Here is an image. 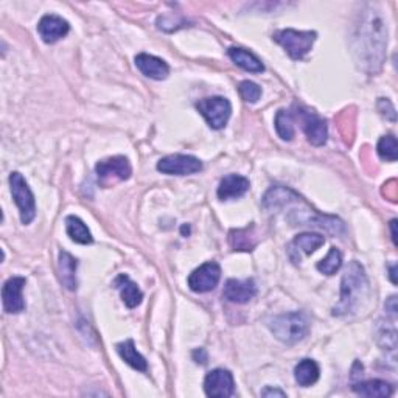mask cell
I'll use <instances>...</instances> for the list:
<instances>
[{
	"label": "cell",
	"instance_id": "cell-1",
	"mask_svg": "<svg viewBox=\"0 0 398 398\" xmlns=\"http://www.w3.org/2000/svg\"><path fill=\"white\" fill-rule=\"evenodd\" d=\"M355 41V53L363 69L368 73H378L385 63L387 47V27L383 20L380 11L375 6H367L361 11Z\"/></svg>",
	"mask_w": 398,
	"mask_h": 398
},
{
	"label": "cell",
	"instance_id": "cell-2",
	"mask_svg": "<svg viewBox=\"0 0 398 398\" xmlns=\"http://www.w3.org/2000/svg\"><path fill=\"white\" fill-rule=\"evenodd\" d=\"M371 294V285L363 264L350 262L341 280V297L333 308V316H349L364 305Z\"/></svg>",
	"mask_w": 398,
	"mask_h": 398
},
{
	"label": "cell",
	"instance_id": "cell-3",
	"mask_svg": "<svg viewBox=\"0 0 398 398\" xmlns=\"http://www.w3.org/2000/svg\"><path fill=\"white\" fill-rule=\"evenodd\" d=\"M269 330L283 344H297L309 333V322L304 313H286L269 321Z\"/></svg>",
	"mask_w": 398,
	"mask_h": 398
},
{
	"label": "cell",
	"instance_id": "cell-4",
	"mask_svg": "<svg viewBox=\"0 0 398 398\" xmlns=\"http://www.w3.org/2000/svg\"><path fill=\"white\" fill-rule=\"evenodd\" d=\"M316 38H318L316 32H299L293 30V28H286V30H280L272 34V39L280 44L294 61L304 60L305 55L312 50Z\"/></svg>",
	"mask_w": 398,
	"mask_h": 398
},
{
	"label": "cell",
	"instance_id": "cell-5",
	"mask_svg": "<svg viewBox=\"0 0 398 398\" xmlns=\"http://www.w3.org/2000/svg\"><path fill=\"white\" fill-rule=\"evenodd\" d=\"M10 188L14 203L19 209L22 224H30L36 217V201L33 191L19 172H13L10 174Z\"/></svg>",
	"mask_w": 398,
	"mask_h": 398
},
{
	"label": "cell",
	"instance_id": "cell-6",
	"mask_svg": "<svg viewBox=\"0 0 398 398\" xmlns=\"http://www.w3.org/2000/svg\"><path fill=\"white\" fill-rule=\"evenodd\" d=\"M196 109L212 129H223L232 114L231 101L224 97H209L199 100L196 103Z\"/></svg>",
	"mask_w": 398,
	"mask_h": 398
},
{
	"label": "cell",
	"instance_id": "cell-7",
	"mask_svg": "<svg viewBox=\"0 0 398 398\" xmlns=\"http://www.w3.org/2000/svg\"><path fill=\"white\" fill-rule=\"evenodd\" d=\"M294 110H296V117L300 122V127L304 129L308 142L314 146H322L326 145L327 137H328V128L327 122L322 119L313 110H309L300 105H294Z\"/></svg>",
	"mask_w": 398,
	"mask_h": 398
},
{
	"label": "cell",
	"instance_id": "cell-8",
	"mask_svg": "<svg viewBox=\"0 0 398 398\" xmlns=\"http://www.w3.org/2000/svg\"><path fill=\"white\" fill-rule=\"evenodd\" d=\"M158 169L164 174L188 176L199 173L203 169V162L188 154H173L158 162Z\"/></svg>",
	"mask_w": 398,
	"mask_h": 398
},
{
	"label": "cell",
	"instance_id": "cell-9",
	"mask_svg": "<svg viewBox=\"0 0 398 398\" xmlns=\"http://www.w3.org/2000/svg\"><path fill=\"white\" fill-rule=\"evenodd\" d=\"M221 278V268L215 262H207L188 276V286L195 293H209L215 290Z\"/></svg>",
	"mask_w": 398,
	"mask_h": 398
},
{
	"label": "cell",
	"instance_id": "cell-10",
	"mask_svg": "<svg viewBox=\"0 0 398 398\" xmlns=\"http://www.w3.org/2000/svg\"><path fill=\"white\" fill-rule=\"evenodd\" d=\"M95 173L98 176L101 184H108L110 181H127L131 178L132 168L129 160L124 156H114L105 160H100L95 167Z\"/></svg>",
	"mask_w": 398,
	"mask_h": 398
},
{
	"label": "cell",
	"instance_id": "cell-11",
	"mask_svg": "<svg viewBox=\"0 0 398 398\" xmlns=\"http://www.w3.org/2000/svg\"><path fill=\"white\" fill-rule=\"evenodd\" d=\"M205 395L213 398H227L235 392V381L232 373L226 368H215L207 373L204 380Z\"/></svg>",
	"mask_w": 398,
	"mask_h": 398
},
{
	"label": "cell",
	"instance_id": "cell-12",
	"mask_svg": "<svg viewBox=\"0 0 398 398\" xmlns=\"http://www.w3.org/2000/svg\"><path fill=\"white\" fill-rule=\"evenodd\" d=\"M27 283L25 277H11L5 282L2 288V304L5 313L18 314L25 309V300L22 297V291Z\"/></svg>",
	"mask_w": 398,
	"mask_h": 398
},
{
	"label": "cell",
	"instance_id": "cell-13",
	"mask_svg": "<svg viewBox=\"0 0 398 398\" xmlns=\"http://www.w3.org/2000/svg\"><path fill=\"white\" fill-rule=\"evenodd\" d=\"M69 32H70L69 22L60 16H56V14H47V16H44L38 24V33L46 44L58 42L60 39H63L64 36H68Z\"/></svg>",
	"mask_w": 398,
	"mask_h": 398
},
{
	"label": "cell",
	"instance_id": "cell-14",
	"mask_svg": "<svg viewBox=\"0 0 398 398\" xmlns=\"http://www.w3.org/2000/svg\"><path fill=\"white\" fill-rule=\"evenodd\" d=\"M257 294V286L254 280H237L231 278L224 285L223 297L232 304H246L250 299H254Z\"/></svg>",
	"mask_w": 398,
	"mask_h": 398
},
{
	"label": "cell",
	"instance_id": "cell-15",
	"mask_svg": "<svg viewBox=\"0 0 398 398\" xmlns=\"http://www.w3.org/2000/svg\"><path fill=\"white\" fill-rule=\"evenodd\" d=\"M136 65L145 77H148L151 79L160 81L165 79L169 75L168 64L164 60H160V58L148 53H139L136 56Z\"/></svg>",
	"mask_w": 398,
	"mask_h": 398
},
{
	"label": "cell",
	"instance_id": "cell-16",
	"mask_svg": "<svg viewBox=\"0 0 398 398\" xmlns=\"http://www.w3.org/2000/svg\"><path fill=\"white\" fill-rule=\"evenodd\" d=\"M250 182L245 176L240 174H229L219 182L218 187V198L221 201H229V199H237L248 193Z\"/></svg>",
	"mask_w": 398,
	"mask_h": 398
},
{
	"label": "cell",
	"instance_id": "cell-17",
	"mask_svg": "<svg viewBox=\"0 0 398 398\" xmlns=\"http://www.w3.org/2000/svg\"><path fill=\"white\" fill-rule=\"evenodd\" d=\"M300 196L296 191L286 187H272L263 196V207L267 210H278L286 205H291L299 201Z\"/></svg>",
	"mask_w": 398,
	"mask_h": 398
},
{
	"label": "cell",
	"instance_id": "cell-18",
	"mask_svg": "<svg viewBox=\"0 0 398 398\" xmlns=\"http://www.w3.org/2000/svg\"><path fill=\"white\" fill-rule=\"evenodd\" d=\"M77 268L78 262L75 257L65 252V250H61L60 257H58V274H60V282L69 291H75L78 286Z\"/></svg>",
	"mask_w": 398,
	"mask_h": 398
},
{
	"label": "cell",
	"instance_id": "cell-19",
	"mask_svg": "<svg viewBox=\"0 0 398 398\" xmlns=\"http://www.w3.org/2000/svg\"><path fill=\"white\" fill-rule=\"evenodd\" d=\"M114 286L120 291L122 300L124 302V305L128 308H136L137 305L142 304L143 293L140 291L137 283L132 282V280L127 274H120L114 280Z\"/></svg>",
	"mask_w": 398,
	"mask_h": 398
},
{
	"label": "cell",
	"instance_id": "cell-20",
	"mask_svg": "<svg viewBox=\"0 0 398 398\" xmlns=\"http://www.w3.org/2000/svg\"><path fill=\"white\" fill-rule=\"evenodd\" d=\"M353 392L361 395V397H368V398H386L390 397L394 392L392 385L383 381V380H368V381H361L357 385L352 386Z\"/></svg>",
	"mask_w": 398,
	"mask_h": 398
},
{
	"label": "cell",
	"instance_id": "cell-21",
	"mask_svg": "<svg viewBox=\"0 0 398 398\" xmlns=\"http://www.w3.org/2000/svg\"><path fill=\"white\" fill-rule=\"evenodd\" d=\"M227 55H229L231 60L243 70L252 73H262L264 70L263 63L252 53V51H249L246 49L231 47L227 50Z\"/></svg>",
	"mask_w": 398,
	"mask_h": 398
},
{
	"label": "cell",
	"instance_id": "cell-22",
	"mask_svg": "<svg viewBox=\"0 0 398 398\" xmlns=\"http://www.w3.org/2000/svg\"><path fill=\"white\" fill-rule=\"evenodd\" d=\"M117 352H119V355L124 363L131 366L132 368H136V371L139 372L148 371V363H146V359L137 352L132 339H128V341L117 344Z\"/></svg>",
	"mask_w": 398,
	"mask_h": 398
},
{
	"label": "cell",
	"instance_id": "cell-23",
	"mask_svg": "<svg viewBox=\"0 0 398 398\" xmlns=\"http://www.w3.org/2000/svg\"><path fill=\"white\" fill-rule=\"evenodd\" d=\"M65 232H68L70 240L78 243V245H92L94 243L89 227L84 224L83 219L75 215L65 218Z\"/></svg>",
	"mask_w": 398,
	"mask_h": 398
},
{
	"label": "cell",
	"instance_id": "cell-24",
	"mask_svg": "<svg viewBox=\"0 0 398 398\" xmlns=\"http://www.w3.org/2000/svg\"><path fill=\"white\" fill-rule=\"evenodd\" d=\"M319 366L313 359H302L300 363L294 367V378L299 383V386L308 387L313 386L319 380Z\"/></svg>",
	"mask_w": 398,
	"mask_h": 398
},
{
	"label": "cell",
	"instance_id": "cell-25",
	"mask_svg": "<svg viewBox=\"0 0 398 398\" xmlns=\"http://www.w3.org/2000/svg\"><path fill=\"white\" fill-rule=\"evenodd\" d=\"M229 243L233 250H245V252H250L257 245L255 237L252 233V227L248 229H238L232 231L229 233Z\"/></svg>",
	"mask_w": 398,
	"mask_h": 398
},
{
	"label": "cell",
	"instance_id": "cell-26",
	"mask_svg": "<svg viewBox=\"0 0 398 398\" xmlns=\"http://www.w3.org/2000/svg\"><path fill=\"white\" fill-rule=\"evenodd\" d=\"M276 131L278 137L282 140H286V142H290L293 140L294 134H296V131H294V119H293V114L290 110H285V109H280L277 115H276Z\"/></svg>",
	"mask_w": 398,
	"mask_h": 398
},
{
	"label": "cell",
	"instance_id": "cell-27",
	"mask_svg": "<svg viewBox=\"0 0 398 398\" xmlns=\"http://www.w3.org/2000/svg\"><path fill=\"white\" fill-rule=\"evenodd\" d=\"M323 243H326V238L323 235L319 233H299L296 238L293 240V246H296L297 249H300L302 252H305L307 255L313 254L318 250Z\"/></svg>",
	"mask_w": 398,
	"mask_h": 398
},
{
	"label": "cell",
	"instance_id": "cell-28",
	"mask_svg": "<svg viewBox=\"0 0 398 398\" xmlns=\"http://www.w3.org/2000/svg\"><path fill=\"white\" fill-rule=\"evenodd\" d=\"M342 267V254L341 250L338 248H331L330 252L327 254V257L323 260H321L318 263V271H321L322 274L326 276H333L339 271V268Z\"/></svg>",
	"mask_w": 398,
	"mask_h": 398
},
{
	"label": "cell",
	"instance_id": "cell-29",
	"mask_svg": "<svg viewBox=\"0 0 398 398\" xmlns=\"http://www.w3.org/2000/svg\"><path fill=\"white\" fill-rule=\"evenodd\" d=\"M378 156L383 160L395 162L398 158V146H397V139L394 136H385L380 139L378 146H377Z\"/></svg>",
	"mask_w": 398,
	"mask_h": 398
},
{
	"label": "cell",
	"instance_id": "cell-30",
	"mask_svg": "<svg viewBox=\"0 0 398 398\" xmlns=\"http://www.w3.org/2000/svg\"><path fill=\"white\" fill-rule=\"evenodd\" d=\"M238 92H240V97L248 101V103H257L262 97V87L254 83V81H243L238 86Z\"/></svg>",
	"mask_w": 398,
	"mask_h": 398
},
{
	"label": "cell",
	"instance_id": "cell-31",
	"mask_svg": "<svg viewBox=\"0 0 398 398\" xmlns=\"http://www.w3.org/2000/svg\"><path fill=\"white\" fill-rule=\"evenodd\" d=\"M378 110H380L383 117H386L387 120H390V122L397 120L395 108H394L392 103H390L387 98H380L378 100Z\"/></svg>",
	"mask_w": 398,
	"mask_h": 398
},
{
	"label": "cell",
	"instance_id": "cell-32",
	"mask_svg": "<svg viewBox=\"0 0 398 398\" xmlns=\"http://www.w3.org/2000/svg\"><path fill=\"white\" fill-rule=\"evenodd\" d=\"M193 359L196 361V363L205 364V363H207V353H205L204 349H196L193 352Z\"/></svg>",
	"mask_w": 398,
	"mask_h": 398
},
{
	"label": "cell",
	"instance_id": "cell-33",
	"mask_svg": "<svg viewBox=\"0 0 398 398\" xmlns=\"http://www.w3.org/2000/svg\"><path fill=\"white\" fill-rule=\"evenodd\" d=\"M385 308H386V312H387L389 314H392L394 318H395V314H397V297H395V296L389 297L387 302H386Z\"/></svg>",
	"mask_w": 398,
	"mask_h": 398
},
{
	"label": "cell",
	"instance_id": "cell-34",
	"mask_svg": "<svg viewBox=\"0 0 398 398\" xmlns=\"http://www.w3.org/2000/svg\"><path fill=\"white\" fill-rule=\"evenodd\" d=\"M262 395L263 397H272V395H277V397H286V394L283 390L280 389H272V387H267L264 390H262Z\"/></svg>",
	"mask_w": 398,
	"mask_h": 398
},
{
	"label": "cell",
	"instance_id": "cell-35",
	"mask_svg": "<svg viewBox=\"0 0 398 398\" xmlns=\"http://www.w3.org/2000/svg\"><path fill=\"white\" fill-rule=\"evenodd\" d=\"M390 232H392V241H394V245L397 246V245H398V241H397V219L390 221Z\"/></svg>",
	"mask_w": 398,
	"mask_h": 398
},
{
	"label": "cell",
	"instance_id": "cell-36",
	"mask_svg": "<svg viewBox=\"0 0 398 398\" xmlns=\"http://www.w3.org/2000/svg\"><path fill=\"white\" fill-rule=\"evenodd\" d=\"M395 268H397V264H392V267H390V274H389V277H390V282H392L394 285H397V278H395Z\"/></svg>",
	"mask_w": 398,
	"mask_h": 398
},
{
	"label": "cell",
	"instance_id": "cell-37",
	"mask_svg": "<svg viewBox=\"0 0 398 398\" xmlns=\"http://www.w3.org/2000/svg\"><path fill=\"white\" fill-rule=\"evenodd\" d=\"M186 232L188 233V232H190V229H188V227H187V226H184V227H182V233H186Z\"/></svg>",
	"mask_w": 398,
	"mask_h": 398
}]
</instances>
